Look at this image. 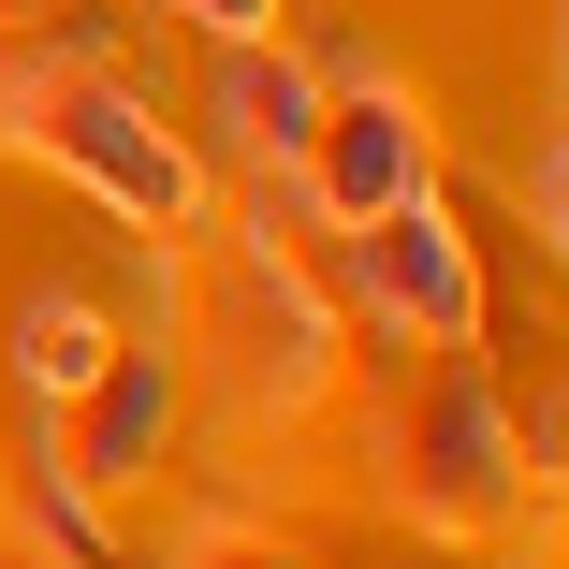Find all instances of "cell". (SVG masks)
<instances>
[{
	"instance_id": "cell-3",
	"label": "cell",
	"mask_w": 569,
	"mask_h": 569,
	"mask_svg": "<svg viewBox=\"0 0 569 569\" xmlns=\"http://www.w3.org/2000/svg\"><path fill=\"white\" fill-rule=\"evenodd\" d=\"M336 307H351V336H380V351H468L497 292H482V249L452 234V204L409 190V204L336 234Z\"/></svg>"
},
{
	"instance_id": "cell-6",
	"label": "cell",
	"mask_w": 569,
	"mask_h": 569,
	"mask_svg": "<svg viewBox=\"0 0 569 569\" xmlns=\"http://www.w3.org/2000/svg\"><path fill=\"white\" fill-rule=\"evenodd\" d=\"M307 118H321V59H292L278 30L204 44V176H292Z\"/></svg>"
},
{
	"instance_id": "cell-7",
	"label": "cell",
	"mask_w": 569,
	"mask_h": 569,
	"mask_svg": "<svg viewBox=\"0 0 569 569\" xmlns=\"http://www.w3.org/2000/svg\"><path fill=\"white\" fill-rule=\"evenodd\" d=\"M102 351H118V321H102L88 292H30V307H16V380H30V409H59Z\"/></svg>"
},
{
	"instance_id": "cell-9",
	"label": "cell",
	"mask_w": 569,
	"mask_h": 569,
	"mask_svg": "<svg viewBox=\"0 0 569 569\" xmlns=\"http://www.w3.org/2000/svg\"><path fill=\"white\" fill-rule=\"evenodd\" d=\"M147 16H176V30H204V44H234V30H278V0H147Z\"/></svg>"
},
{
	"instance_id": "cell-10",
	"label": "cell",
	"mask_w": 569,
	"mask_h": 569,
	"mask_svg": "<svg viewBox=\"0 0 569 569\" xmlns=\"http://www.w3.org/2000/svg\"><path fill=\"white\" fill-rule=\"evenodd\" d=\"M526 219H540V234H555V263H569V132L540 147V190H526Z\"/></svg>"
},
{
	"instance_id": "cell-4",
	"label": "cell",
	"mask_w": 569,
	"mask_h": 569,
	"mask_svg": "<svg viewBox=\"0 0 569 569\" xmlns=\"http://www.w3.org/2000/svg\"><path fill=\"white\" fill-rule=\"evenodd\" d=\"M292 190H307L321 234H351V219L438 190V132H423V102H409L395 73H321V118H307V147H292Z\"/></svg>"
},
{
	"instance_id": "cell-5",
	"label": "cell",
	"mask_w": 569,
	"mask_h": 569,
	"mask_svg": "<svg viewBox=\"0 0 569 569\" xmlns=\"http://www.w3.org/2000/svg\"><path fill=\"white\" fill-rule=\"evenodd\" d=\"M176 409H190V366H176V336H118L59 409H44V468L102 511V497H132L147 468H161V438H176Z\"/></svg>"
},
{
	"instance_id": "cell-11",
	"label": "cell",
	"mask_w": 569,
	"mask_h": 569,
	"mask_svg": "<svg viewBox=\"0 0 569 569\" xmlns=\"http://www.w3.org/2000/svg\"><path fill=\"white\" fill-rule=\"evenodd\" d=\"M0 569H59V555H44V526H30V511H16V526H0Z\"/></svg>"
},
{
	"instance_id": "cell-2",
	"label": "cell",
	"mask_w": 569,
	"mask_h": 569,
	"mask_svg": "<svg viewBox=\"0 0 569 569\" xmlns=\"http://www.w3.org/2000/svg\"><path fill=\"white\" fill-rule=\"evenodd\" d=\"M366 482L395 526L423 540H482L526 511V452H511V409L482 380V336L468 351H380V409H366Z\"/></svg>"
},
{
	"instance_id": "cell-1",
	"label": "cell",
	"mask_w": 569,
	"mask_h": 569,
	"mask_svg": "<svg viewBox=\"0 0 569 569\" xmlns=\"http://www.w3.org/2000/svg\"><path fill=\"white\" fill-rule=\"evenodd\" d=\"M0 161L73 176L102 219H132L147 249H176L190 219L219 204L204 147H190V132H161V102L118 73V44H102V30H44L16 73H0Z\"/></svg>"
},
{
	"instance_id": "cell-8",
	"label": "cell",
	"mask_w": 569,
	"mask_h": 569,
	"mask_svg": "<svg viewBox=\"0 0 569 569\" xmlns=\"http://www.w3.org/2000/svg\"><path fill=\"white\" fill-rule=\"evenodd\" d=\"M176 569H351V555L307 540V526H263V511H219V526L176 540Z\"/></svg>"
},
{
	"instance_id": "cell-12",
	"label": "cell",
	"mask_w": 569,
	"mask_h": 569,
	"mask_svg": "<svg viewBox=\"0 0 569 569\" xmlns=\"http://www.w3.org/2000/svg\"><path fill=\"white\" fill-rule=\"evenodd\" d=\"M0 16H59V0H0Z\"/></svg>"
}]
</instances>
